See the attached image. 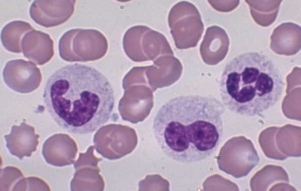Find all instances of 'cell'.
<instances>
[{
	"label": "cell",
	"mask_w": 301,
	"mask_h": 191,
	"mask_svg": "<svg viewBox=\"0 0 301 191\" xmlns=\"http://www.w3.org/2000/svg\"><path fill=\"white\" fill-rule=\"evenodd\" d=\"M225 108L210 96L187 95L172 98L160 108L153 120L158 145L177 162L192 163L209 158L221 142Z\"/></svg>",
	"instance_id": "1"
},
{
	"label": "cell",
	"mask_w": 301,
	"mask_h": 191,
	"mask_svg": "<svg viewBox=\"0 0 301 191\" xmlns=\"http://www.w3.org/2000/svg\"><path fill=\"white\" fill-rule=\"evenodd\" d=\"M42 97L55 123L77 134L92 133L108 122L115 102L106 77L91 66L78 63L64 66L50 76Z\"/></svg>",
	"instance_id": "2"
},
{
	"label": "cell",
	"mask_w": 301,
	"mask_h": 191,
	"mask_svg": "<svg viewBox=\"0 0 301 191\" xmlns=\"http://www.w3.org/2000/svg\"><path fill=\"white\" fill-rule=\"evenodd\" d=\"M284 87L282 77L272 60L255 52L243 53L230 60L219 82L224 107L248 117L272 107L281 98Z\"/></svg>",
	"instance_id": "3"
},
{
	"label": "cell",
	"mask_w": 301,
	"mask_h": 191,
	"mask_svg": "<svg viewBox=\"0 0 301 191\" xmlns=\"http://www.w3.org/2000/svg\"><path fill=\"white\" fill-rule=\"evenodd\" d=\"M60 57L69 62H86L98 60L106 53L107 42L99 31L94 29H73L59 39Z\"/></svg>",
	"instance_id": "4"
},
{
	"label": "cell",
	"mask_w": 301,
	"mask_h": 191,
	"mask_svg": "<svg viewBox=\"0 0 301 191\" xmlns=\"http://www.w3.org/2000/svg\"><path fill=\"white\" fill-rule=\"evenodd\" d=\"M3 78L10 89L21 94L36 90L42 80L40 69L36 64L22 59L7 62L3 69Z\"/></svg>",
	"instance_id": "5"
},
{
	"label": "cell",
	"mask_w": 301,
	"mask_h": 191,
	"mask_svg": "<svg viewBox=\"0 0 301 191\" xmlns=\"http://www.w3.org/2000/svg\"><path fill=\"white\" fill-rule=\"evenodd\" d=\"M76 1H33L29 15L38 25L52 28L63 24L72 16Z\"/></svg>",
	"instance_id": "6"
},
{
	"label": "cell",
	"mask_w": 301,
	"mask_h": 191,
	"mask_svg": "<svg viewBox=\"0 0 301 191\" xmlns=\"http://www.w3.org/2000/svg\"><path fill=\"white\" fill-rule=\"evenodd\" d=\"M78 152L75 141L68 134L56 133L44 142L42 153L46 162L62 167L74 162Z\"/></svg>",
	"instance_id": "7"
},
{
	"label": "cell",
	"mask_w": 301,
	"mask_h": 191,
	"mask_svg": "<svg viewBox=\"0 0 301 191\" xmlns=\"http://www.w3.org/2000/svg\"><path fill=\"white\" fill-rule=\"evenodd\" d=\"M39 137L35 128L25 121L19 125H13L10 133L4 135L9 152L20 160L31 157L37 150Z\"/></svg>",
	"instance_id": "8"
},
{
	"label": "cell",
	"mask_w": 301,
	"mask_h": 191,
	"mask_svg": "<svg viewBox=\"0 0 301 191\" xmlns=\"http://www.w3.org/2000/svg\"><path fill=\"white\" fill-rule=\"evenodd\" d=\"M21 49L26 58L38 65L48 63L54 55V42L50 36L35 29L24 35Z\"/></svg>",
	"instance_id": "9"
},
{
	"label": "cell",
	"mask_w": 301,
	"mask_h": 191,
	"mask_svg": "<svg viewBox=\"0 0 301 191\" xmlns=\"http://www.w3.org/2000/svg\"><path fill=\"white\" fill-rule=\"evenodd\" d=\"M230 45L228 36L223 28L212 26L207 28L200 45V54L205 63L216 65L226 57Z\"/></svg>",
	"instance_id": "10"
},
{
	"label": "cell",
	"mask_w": 301,
	"mask_h": 191,
	"mask_svg": "<svg viewBox=\"0 0 301 191\" xmlns=\"http://www.w3.org/2000/svg\"><path fill=\"white\" fill-rule=\"evenodd\" d=\"M270 47L278 55L296 54L300 49V27L292 22L278 26L270 36Z\"/></svg>",
	"instance_id": "11"
},
{
	"label": "cell",
	"mask_w": 301,
	"mask_h": 191,
	"mask_svg": "<svg viewBox=\"0 0 301 191\" xmlns=\"http://www.w3.org/2000/svg\"><path fill=\"white\" fill-rule=\"evenodd\" d=\"M28 23L16 20L7 24L1 33L2 45L7 51L14 53H21V42L24 35L33 30Z\"/></svg>",
	"instance_id": "12"
},
{
	"label": "cell",
	"mask_w": 301,
	"mask_h": 191,
	"mask_svg": "<svg viewBox=\"0 0 301 191\" xmlns=\"http://www.w3.org/2000/svg\"><path fill=\"white\" fill-rule=\"evenodd\" d=\"M90 166H83L75 170L73 178L70 182L71 190L95 189L92 183L94 171Z\"/></svg>",
	"instance_id": "13"
},
{
	"label": "cell",
	"mask_w": 301,
	"mask_h": 191,
	"mask_svg": "<svg viewBox=\"0 0 301 191\" xmlns=\"http://www.w3.org/2000/svg\"><path fill=\"white\" fill-rule=\"evenodd\" d=\"M24 177L22 171L17 167L6 166L1 170V190H10Z\"/></svg>",
	"instance_id": "14"
},
{
	"label": "cell",
	"mask_w": 301,
	"mask_h": 191,
	"mask_svg": "<svg viewBox=\"0 0 301 191\" xmlns=\"http://www.w3.org/2000/svg\"><path fill=\"white\" fill-rule=\"evenodd\" d=\"M50 190V187L43 179L34 176L22 178L14 186L13 190Z\"/></svg>",
	"instance_id": "15"
},
{
	"label": "cell",
	"mask_w": 301,
	"mask_h": 191,
	"mask_svg": "<svg viewBox=\"0 0 301 191\" xmlns=\"http://www.w3.org/2000/svg\"><path fill=\"white\" fill-rule=\"evenodd\" d=\"M93 146H90L86 152L79 153L77 160L74 162L75 170L83 166L92 165L93 160L95 159L93 155Z\"/></svg>",
	"instance_id": "16"
}]
</instances>
